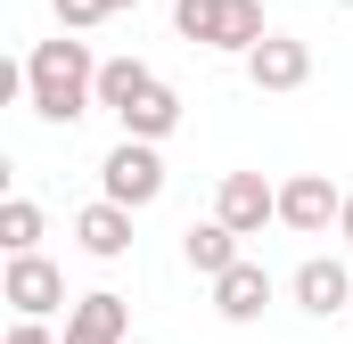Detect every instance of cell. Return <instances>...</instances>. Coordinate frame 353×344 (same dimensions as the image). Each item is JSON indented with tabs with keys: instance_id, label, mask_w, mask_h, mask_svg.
Instances as JSON below:
<instances>
[{
	"instance_id": "5bb4252c",
	"label": "cell",
	"mask_w": 353,
	"mask_h": 344,
	"mask_svg": "<svg viewBox=\"0 0 353 344\" xmlns=\"http://www.w3.org/2000/svg\"><path fill=\"white\" fill-rule=\"evenodd\" d=\"M148 83H157V74H148L140 58H107V66H99V107H107V115H123Z\"/></svg>"
},
{
	"instance_id": "9a60e30c",
	"label": "cell",
	"mask_w": 353,
	"mask_h": 344,
	"mask_svg": "<svg viewBox=\"0 0 353 344\" xmlns=\"http://www.w3.org/2000/svg\"><path fill=\"white\" fill-rule=\"evenodd\" d=\"M0 246L8 255H41V205L33 197H8L0 205Z\"/></svg>"
},
{
	"instance_id": "ffe728a7",
	"label": "cell",
	"mask_w": 353,
	"mask_h": 344,
	"mask_svg": "<svg viewBox=\"0 0 353 344\" xmlns=\"http://www.w3.org/2000/svg\"><path fill=\"white\" fill-rule=\"evenodd\" d=\"M337 8H353V0H337Z\"/></svg>"
},
{
	"instance_id": "6da1fadb",
	"label": "cell",
	"mask_w": 353,
	"mask_h": 344,
	"mask_svg": "<svg viewBox=\"0 0 353 344\" xmlns=\"http://www.w3.org/2000/svg\"><path fill=\"white\" fill-rule=\"evenodd\" d=\"M25 98H33L41 123H83L99 107V58H90L83 33H58L25 58Z\"/></svg>"
},
{
	"instance_id": "ba28073f",
	"label": "cell",
	"mask_w": 353,
	"mask_h": 344,
	"mask_svg": "<svg viewBox=\"0 0 353 344\" xmlns=\"http://www.w3.org/2000/svg\"><path fill=\"white\" fill-rule=\"evenodd\" d=\"M247 83H255V90H304V83H312V50H304L296 33H271L263 50L247 58Z\"/></svg>"
},
{
	"instance_id": "d6986e66",
	"label": "cell",
	"mask_w": 353,
	"mask_h": 344,
	"mask_svg": "<svg viewBox=\"0 0 353 344\" xmlns=\"http://www.w3.org/2000/svg\"><path fill=\"white\" fill-rule=\"evenodd\" d=\"M107 8H140V0H107Z\"/></svg>"
},
{
	"instance_id": "5b68a950",
	"label": "cell",
	"mask_w": 353,
	"mask_h": 344,
	"mask_svg": "<svg viewBox=\"0 0 353 344\" xmlns=\"http://www.w3.org/2000/svg\"><path fill=\"white\" fill-rule=\"evenodd\" d=\"M279 222L296 238H321L329 222H345V189L329 172H296V180H279Z\"/></svg>"
},
{
	"instance_id": "8fae6325",
	"label": "cell",
	"mask_w": 353,
	"mask_h": 344,
	"mask_svg": "<svg viewBox=\"0 0 353 344\" xmlns=\"http://www.w3.org/2000/svg\"><path fill=\"white\" fill-rule=\"evenodd\" d=\"M74 246H83L90 262L132 255V213H123V205H107V197H99V205H83V213H74Z\"/></svg>"
},
{
	"instance_id": "7c38bea8",
	"label": "cell",
	"mask_w": 353,
	"mask_h": 344,
	"mask_svg": "<svg viewBox=\"0 0 353 344\" xmlns=\"http://www.w3.org/2000/svg\"><path fill=\"white\" fill-rule=\"evenodd\" d=\"M115 123H123V140H148V148H157V140L181 123V90H173V83H148L123 115H115Z\"/></svg>"
},
{
	"instance_id": "52a82bcc",
	"label": "cell",
	"mask_w": 353,
	"mask_h": 344,
	"mask_svg": "<svg viewBox=\"0 0 353 344\" xmlns=\"http://www.w3.org/2000/svg\"><path fill=\"white\" fill-rule=\"evenodd\" d=\"M123 336H132V303L123 295L99 287V295H74L66 303V344H123Z\"/></svg>"
},
{
	"instance_id": "ac0fdd59",
	"label": "cell",
	"mask_w": 353,
	"mask_h": 344,
	"mask_svg": "<svg viewBox=\"0 0 353 344\" xmlns=\"http://www.w3.org/2000/svg\"><path fill=\"white\" fill-rule=\"evenodd\" d=\"M337 230H345V238H353V189H345V222H337Z\"/></svg>"
},
{
	"instance_id": "277c9868",
	"label": "cell",
	"mask_w": 353,
	"mask_h": 344,
	"mask_svg": "<svg viewBox=\"0 0 353 344\" xmlns=\"http://www.w3.org/2000/svg\"><path fill=\"white\" fill-rule=\"evenodd\" d=\"M0 303L17 312V320H50L58 303H66V270L50 255H8V270H0Z\"/></svg>"
},
{
	"instance_id": "7a4b0ae2",
	"label": "cell",
	"mask_w": 353,
	"mask_h": 344,
	"mask_svg": "<svg viewBox=\"0 0 353 344\" xmlns=\"http://www.w3.org/2000/svg\"><path fill=\"white\" fill-rule=\"evenodd\" d=\"M173 25L189 41H205V50H239V58H255L271 41L263 25V0H173Z\"/></svg>"
},
{
	"instance_id": "e0dca14e",
	"label": "cell",
	"mask_w": 353,
	"mask_h": 344,
	"mask_svg": "<svg viewBox=\"0 0 353 344\" xmlns=\"http://www.w3.org/2000/svg\"><path fill=\"white\" fill-rule=\"evenodd\" d=\"M0 344H66V336H50L41 320H17V328H8V336H0Z\"/></svg>"
},
{
	"instance_id": "2e32d148",
	"label": "cell",
	"mask_w": 353,
	"mask_h": 344,
	"mask_svg": "<svg viewBox=\"0 0 353 344\" xmlns=\"http://www.w3.org/2000/svg\"><path fill=\"white\" fill-rule=\"evenodd\" d=\"M50 8H58V33H90L99 17H115L107 0H50Z\"/></svg>"
},
{
	"instance_id": "4fadbf2b",
	"label": "cell",
	"mask_w": 353,
	"mask_h": 344,
	"mask_svg": "<svg viewBox=\"0 0 353 344\" xmlns=\"http://www.w3.org/2000/svg\"><path fill=\"white\" fill-rule=\"evenodd\" d=\"M181 255H189V270L197 279H222V270H239V230H222V222H189L181 230Z\"/></svg>"
},
{
	"instance_id": "9c48e42d",
	"label": "cell",
	"mask_w": 353,
	"mask_h": 344,
	"mask_svg": "<svg viewBox=\"0 0 353 344\" xmlns=\"http://www.w3.org/2000/svg\"><path fill=\"white\" fill-rule=\"evenodd\" d=\"M263 303H271V270H263V262H239V270H222V279H214V312H222L230 328L263 320Z\"/></svg>"
},
{
	"instance_id": "30bf717a",
	"label": "cell",
	"mask_w": 353,
	"mask_h": 344,
	"mask_svg": "<svg viewBox=\"0 0 353 344\" xmlns=\"http://www.w3.org/2000/svg\"><path fill=\"white\" fill-rule=\"evenodd\" d=\"M288 287H296V303H304V312H321V320H329V312H345V303H353V262L312 255L296 279H288Z\"/></svg>"
},
{
	"instance_id": "8992f818",
	"label": "cell",
	"mask_w": 353,
	"mask_h": 344,
	"mask_svg": "<svg viewBox=\"0 0 353 344\" xmlns=\"http://www.w3.org/2000/svg\"><path fill=\"white\" fill-rule=\"evenodd\" d=\"M214 222L239 230V238H263V222H279V189H271L263 172H222V189H214Z\"/></svg>"
},
{
	"instance_id": "3957f363",
	"label": "cell",
	"mask_w": 353,
	"mask_h": 344,
	"mask_svg": "<svg viewBox=\"0 0 353 344\" xmlns=\"http://www.w3.org/2000/svg\"><path fill=\"white\" fill-rule=\"evenodd\" d=\"M99 180H107V205L140 213V205H157V197H165V156H157L148 140H115V148H107V164H99Z\"/></svg>"
}]
</instances>
